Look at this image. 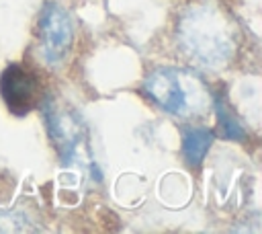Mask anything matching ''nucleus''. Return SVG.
<instances>
[{"instance_id":"nucleus-1","label":"nucleus","mask_w":262,"mask_h":234,"mask_svg":"<svg viewBox=\"0 0 262 234\" xmlns=\"http://www.w3.org/2000/svg\"><path fill=\"white\" fill-rule=\"evenodd\" d=\"M176 39L180 49L199 66L221 68L233 55L235 27L215 2H196L180 14Z\"/></svg>"},{"instance_id":"nucleus-2","label":"nucleus","mask_w":262,"mask_h":234,"mask_svg":"<svg viewBox=\"0 0 262 234\" xmlns=\"http://www.w3.org/2000/svg\"><path fill=\"white\" fill-rule=\"evenodd\" d=\"M143 90L166 113L182 119L203 117L213 107L207 82L186 68H158L149 72Z\"/></svg>"},{"instance_id":"nucleus-3","label":"nucleus","mask_w":262,"mask_h":234,"mask_svg":"<svg viewBox=\"0 0 262 234\" xmlns=\"http://www.w3.org/2000/svg\"><path fill=\"white\" fill-rule=\"evenodd\" d=\"M37 37H39V53L47 64L55 66L63 62V57L72 47V37H74L70 14L59 4L49 2L39 16Z\"/></svg>"},{"instance_id":"nucleus-4","label":"nucleus","mask_w":262,"mask_h":234,"mask_svg":"<svg viewBox=\"0 0 262 234\" xmlns=\"http://www.w3.org/2000/svg\"><path fill=\"white\" fill-rule=\"evenodd\" d=\"M47 131H49L55 148L59 150V154L66 162L80 160L82 156L88 158L84 127L72 111L51 109L49 115H47Z\"/></svg>"},{"instance_id":"nucleus-5","label":"nucleus","mask_w":262,"mask_h":234,"mask_svg":"<svg viewBox=\"0 0 262 234\" xmlns=\"http://www.w3.org/2000/svg\"><path fill=\"white\" fill-rule=\"evenodd\" d=\"M39 92V82L33 72L25 70L23 66H10L0 76V94L6 107L16 113L25 115L33 109Z\"/></svg>"},{"instance_id":"nucleus-6","label":"nucleus","mask_w":262,"mask_h":234,"mask_svg":"<svg viewBox=\"0 0 262 234\" xmlns=\"http://www.w3.org/2000/svg\"><path fill=\"white\" fill-rule=\"evenodd\" d=\"M211 142H213V133L209 129H203V127H190V129H184L182 133V154L186 158L188 164H199L207 150L211 148Z\"/></svg>"},{"instance_id":"nucleus-7","label":"nucleus","mask_w":262,"mask_h":234,"mask_svg":"<svg viewBox=\"0 0 262 234\" xmlns=\"http://www.w3.org/2000/svg\"><path fill=\"white\" fill-rule=\"evenodd\" d=\"M213 105H215V113H217V119H219V125L223 127V133H225V138H229V140H244V129L239 127V123L229 115V109L227 107H223L219 101H213Z\"/></svg>"}]
</instances>
